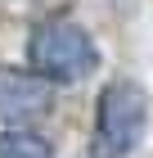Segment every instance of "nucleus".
Returning <instances> with one entry per match:
<instances>
[{
	"instance_id": "20e7f679",
	"label": "nucleus",
	"mask_w": 153,
	"mask_h": 158,
	"mask_svg": "<svg viewBox=\"0 0 153 158\" xmlns=\"http://www.w3.org/2000/svg\"><path fill=\"white\" fill-rule=\"evenodd\" d=\"M0 158H54V145L27 127H9L0 131Z\"/></svg>"
},
{
	"instance_id": "7ed1b4c3",
	"label": "nucleus",
	"mask_w": 153,
	"mask_h": 158,
	"mask_svg": "<svg viewBox=\"0 0 153 158\" xmlns=\"http://www.w3.org/2000/svg\"><path fill=\"white\" fill-rule=\"evenodd\" d=\"M54 109V86H45L27 68H9L0 63V122L14 127H32Z\"/></svg>"
},
{
	"instance_id": "f257e3e1",
	"label": "nucleus",
	"mask_w": 153,
	"mask_h": 158,
	"mask_svg": "<svg viewBox=\"0 0 153 158\" xmlns=\"http://www.w3.org/2000/svg\"><path fill=\"white\" fill-rule=\"evenodd\" d=\"M99 41L72 18H50L27 36V73H36L45 86H81L99 73Z\"/></svg>"
},
{
	"instance_id": "f03ea898",
	"label": "nucleus",
	"mask_w": 153,
	"mask_h": 158,
	"mask_svg": "<svg viewBox=\"0 0 153 158\" xmlns=\"http://www.w3.org/2000/svg\"><path fill=\"white\" fill-rule=\"evenodd\" d=\"M149 127V95L140 81L113 77L99 86L95 99V127H90V149L95 158H131L144 140Z\"/></svg>"
}]
</instances>
